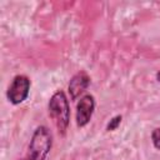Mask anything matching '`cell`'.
<instances>
[{
    "label": "cell",
    "instance_id": "obj_1",
    "mask_svg": "<svg viewBox=\"0 0 160 160\" xmlns=\"http://www.w3.org/2000/svg\"><path fill=\"white\" fill-rule=\"evenodd\" d=\"M49 115L56 126L59 134L64 135L70 122V106L66 95L62 91H56L49 100Z\"/></svg>",
    "mask_w": 160,
    "mask_h": 160
},
{
    "label": "cell",
    "instance_id": "obj_2",
    "mask_svg": "<svg viewBox=\"0 0 160 160\" xmlns=\"http://www.w3.org/2000/svg\"><path fill=\"white\" fill-rule=\"evenodd\" d=\"M51 145L52 138L49 129L46 126H38L29 144L28 160H45L51 150Z\"/></svg>",
    "mask_w": 160,
    "mask_h": 160
},
{
    "label": "cell",
    "instance_id": "obj_3",
    "mask_svg": "<svg viewBox=\"0 0 160 160\" xmlns=\"http://www.w3.org/2000/svg\"><path fill=\"white\" fill-rule=\"evenodd\" d=\"M30 79L26 75H16L11 84L9 85V89L6 91L8 100L12 105H19L24 102L30 92Z\"/></svg>",
    "mask_w": 160,
    "mask_h": 160
},
{
    "label": "cell",
    "instance_id": "obj_4",
    "mask_svg": "<svg viewBox=\"0 0 160 160\" xmlns=\"http://www.w3.org/2000/svg\"><path fill=\"white\" fill-rule=\"evenodd\" d=\"M95 110V98L90 94L84 95L76 105V125L84 128L89 124Z\"/></svg>",
    "mask_w": 160,
    "mask_h": 160
},
{
    "label": "cell",
    "instance_id": "obj_5",
    "mask_svg": "<svg viewBox=\"0 0 160 160\" xmlns=\"http://www.w3.org/2000/svg\"><path fill=\"white\" fill-rule=\"evenodd\" d=\"M90 85V76L85 71L75 74L69 82V94L71 100H76Z\"/></svg>",
    "mask_w": 160,
    "mask_h": 160
},
{
    "label": "cell",
    "instance_id": "obj_6",
    "mask_svg": "<svg viewBox=\"0 0 160 160\" xmlns=\"http://www.w3.org/2000/svg\"><path fill=\"white\" fill-rule=\"evenodd\" d=\"M121 119H122L121 115H116V116H114V118L108 122V125H106V130H108V131H114V130H116L118 126H119L120 122H121Z\"/></svg>",
    "mask_w": 160,
    "mask_h": 160
},
{
    "label": "cell",
    "instance_id": "obj_7",
    "mask_svg": "<svg viewBox=\"0 0 160 160\" xmlns=\"http://www.w3.org/2000/svg\"><path fill=\"white\" fill-rule=\"evenodd\" d=\"M151 140H152L154 146L160 150V128H156V129L152 130V132H151Z\"/></svg>",
    "mask_w": 160,
    "mask_h": 160
},
{
    "label": "cell",
    "instance_id": "obj_8",
    "mask_svg": "<svg viewBox=\"0 0 160 160\" xmlns=\"http://www.w3.org/2000/svg\"><path fill=\"white\" fill-rule=\"evenodd\" d=\"M156 79H158V80H159V81H160V71H159V72H158V74H156Z\"/></svg>",
    "mask_w": 160,
    "mask_h": 160
}]
</instances>
